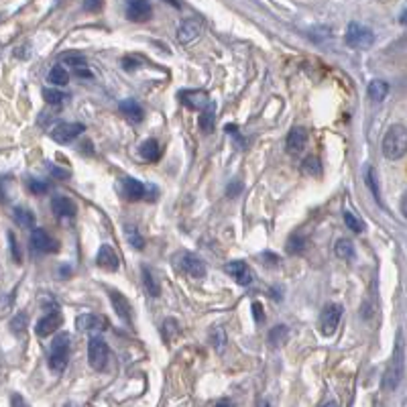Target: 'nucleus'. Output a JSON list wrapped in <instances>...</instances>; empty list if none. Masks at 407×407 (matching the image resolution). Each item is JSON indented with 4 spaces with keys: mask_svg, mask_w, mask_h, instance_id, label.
Masks as SVG:
<instances>
[{
    "mask_svg": "<svg viewBox=\"0 0 407 407\" xmlns=\"http://www.w3.org/2000/svg\"><path fill=\"white\" fill-rule=\"evenodd\" d=\"M202 33V23L197 18H185L178 27V41L181 45H188L195 41Z\"/></svg>",
    "mask_w": 407,
    "mask_h": 407,
    "instance_id": "nucleus-12",
    "label": "nucleus"
},
{
    "mask_svg": "<svg viewBox=\"0 0 407 407\" xmlns=\"http://www.w3.org/2000/svg\"><path fill=\"white\" fill-rule=\"evenodd\" d=\"M214 127H216V106L210 102V104L200 113V129L204 130L206 134H210V132H214Z\"/></svg>",
    "mask_w": 407,
    "mask_h": 407,
    "instance_id": "nucleus-24",
    "label": "nucleus"
},
{
    "mask_svg": "<svg viewBox=\"0 0 407 407\" xmlns=\"http://www.w3.org/2000/svg\"><path fill=\"white\" fill-rule=\"evenodd\" d=\"M344 222H346V227H348V230H352V232H362V228H365V224H362V220H358L357 216L352 214V212H344Z\"/></svg>",
    "mask_w": 407,
    "mask_h": 407,
    "instance_id": "nucleus-37",
    "label": "nucleus"
},
{
    "mask_svg": "<svg viewBox=\"0 0 407 407\" xmlns=\"http://www.w3.org/2000/svg\"><path fill=\"white\" fill-rule=\"evenodd\" d=\"M51 210H53V214H57L59 218H71L76 214V204L65 195H55L51 200Z\"/></svg>",
    "mask_w": 407,
    "mask_h": 407,
    "instance_id": "nucleus-19",
    "label": "nucleus"
},
{
    "mask_svg": "<svg viewBox=\"0 0 407 407\" xmlns=\"http://www.w3.org/2000/svg\"><path fill=\"white\" fill-rule=\"evenodd\" d=\"M8 241H11V251H13V259H15L16 263H21V260H23V255H21V248H18V243L15 241V234H13V232L8 234Z\"/></svg>",
    "mask_w": 407,
    "mask_h": 407,
    "instance_id": "nucleus-41",
    "label": "nucleus"
},
{
    "mask_svg": "<svg viewBox=\"0 0 407 407\" xmlns=\"http://www.w3.org/2000/svg\"><path fill=\"white\" fill-rule=\"evenodd\" d=\"M344 41L348 47L352 49H369L374 43V33L365 25L350 23L346 29V35H344Z\"/></svg>",
    "mask_w": 407,
    "mask_h": 407,
    "instance_id": "nucleus-4",
    "label": "nucleus"
},
{
    "mask_svg": "<svg viewBox=\"0 0 407 407\" xmlns=\"http://www.w3.org/2000/svg\"><path fill=\"white\" fill-rule=\"evenodd\" d=\"M243 192V183H239V181H234V183H230L227 188V194L230 195V197H234V195H239Z\"/></svg>",
    "mask_w": 407,
    "mask_h": 407,
    "instance_id": "nucleus-43",
    "label": "nucleus"
},
{
    "mask_svg": "<svg viewBox=\"0 0 407 407\" xmlns=\"http://www.w3.org/2000/svg\"><path fill=\"white\" fill-rule=\"evenodd\" d=\"M153 16L149 0H129L127 2V18L132 23H145Z\"/></svg>",
    "mask_w": 407,
    "mask_h": 407,
    "instance_id": "nucleus-10",
    "label": "nucleus"
},
{
    "mask_svg": "<svg viewBox=\"0 0 407 407\" xmlns=\"http://www.w3.org/2000/svg\"><path fill=\"white\" fill-rule=\"evenodd\" d=\"M49 171H51L55 178H67V176H69L67 171H62V169H57V167H49Z\"/></svg>",
    "mask_w": 407,
    "mask_h": 407,
    "instance_id": "nucleus-47",
    "label": "nucleus"
},
{
    "mask_svg": "<svg viewBox=\"0 0 407 407\" xmlns=\"http://www.w3.org/2000/svg\"><path fill=\"white\" fill-rule=\"evenodd\" d=\"M110 302H113V308L114 311L118 314V318H120L122 322L130 324V322H132V309H130L129 299L120 292H110Z\"/></svg>",
    "mask_w": 407,
    "mask_h": 407,
    "instance_id": "nucleus-18",
    "label": "nucleus"
},
{
    "mask_svg": "<svg viewBox=\"0 0 407 407\" xmlns=\"http://www.w3.org/2000/svg\"><path fill=\"white\" fill-rule=\"evenodd\" d=\"M139 57H132V55H127L125 59H122V67L127 69V71H132V69H137V65H139Z\"/></svg>",
    "mask_w": 407,
    "mask_h": 407,
    "instance_id": "nucleus-42",
    "label": "nucleus"
},
{
    "mask_svg": "<svg viewBox=\"0 0 407 407\" xmlns=\"http://www.w3.org/2000/svg\"><path fill=\"white\" fill-rule=\"evenodd\" d=\"M118 108H120V113L125 114L129 120H132V122H141V120H143V116H145L143 106H141L137 100H132V98H129V100H122Z\"/></svg>",
    "mask_w": 407,
    "mask_h": 407,
    "instance_id": "nucleus-21",
    "label": "nucleus"
},
{
    "mask_svg": "<svg viewBox=\"0 0 407 407\" xmlns=\"http://www.w3.org/2000/svg\"><path fill=\"white\" fill-rule=\"evenodd\" d=\"M15 220H16V224H21L23 228L35 227V216H33V212H29L27 208H16Z\"/></svg>",
    "mask_w": 407,
    "mask_h": 407,
    "instance_id": "nucleus-34",
    "label": "nucleus"
},
{
    "mask_svg": "<svg viewBox=\"0 0 407 407\" xmlns=\"http://www.w3.org/2000/svg\"><path fill=\"white\" fill-rule=\"evenodd\" d=\"M84 130L86 129H84V125H80V122H62V125H57L55 129L51 130V139H53L55 143L67 145V143H71L74 139H78Z\"/></svg>",
    "mask_w": 407,
    "mask_h": 407,
    "instance_id": "nucleus-8",
    "label": "nucleus"
},
{
    "mask_svg": "<svg viewBox=\"0 0 407 407\" xmlns=\"http://www.w3.org/2000/svg\"><path fill=\"white\" fill-rule=\"evenodd\" d=\"M179 334V324L178 320H173V318H169V320H165L163 322V338L169 342L173 340L176 336Z\"/></svg>",
    "mask_w": 407,
    "mask_h": 407,
    "instance_id": "nucleus-35",
    "label": "nucleus"
},
{
    "mask_svg": "<svg viewBox=\"0 0 407 407\" xmlns=\"http://www.w3.org/2000/svg\"><path fill=\"white\" fill-rule=\"evenodd\" d=\"M67 81H69L67 69L62 67V65H53L51 71H49V84H53V86H65Z\"/></svg>",
    "mask_w": 407,
    "mask_h": 407,
    "instance_id": "nucleus-32",
    "label": "nucleus"
},
{
    "mask_svg": "<svg viewBox=\"0 0 407 407\" xmlns=\"http://www.w3.org/2000/svg\"><path fill=\"white\" fill-rule=\"evenodd\" d=\"M74 71H76L80 78H92V71L88 69V65H80V67H76Z\"/></svg>",
    "mask_w": 407,
    "mask_h": 407,
    "instance_id": "nucleus-45",
    "label": "nucleus"
},
{
    "mask_svg": "<svg viewBox=\"0 0 407 407\" xmlns=\"http://www.w3.org/2000/svg\"><path fill=\"white\" fill-rule=\"evenodd\" d=\"M399 210H401V214H403V218L407 220V192L403 194V197H401V204H399Z\"/></svg>",
    "mask_w": 407,
    "mask_h": 407,
    "instance_id": "nucleus-48",
    "label": "nucleus"
},
{
    "mask_svg": "<svg viewBox=\"0 0 407 407\" xmlns=\"http://www.w3.org/2000/svg\"><path fill=\"white\" fill-rule=\"evenodd\" d=\"M31 246L37 253H55L57 251V243L49 236L43 228H33Z\"/></svg>",
    "mask_w": 407,
    "mask_h": 407,
    "instance_id": "nucleus-14",
    "label": "nucleus"
},
{
    "mask_svg": "<svg viewBox=\"0 0 407 407\" xmlns=\"http://www.w3.org/2000/svg\"><path fill=\"white\" fill-rule=\"evenodd\" d=\"M98 267H102V269H106V271H118V267H120V260L116 257V253H114V248L110 244H102L100 246V251H98V257H96Z\"/></svg>",
    "mask_w": 407,
    "mask_h": 407,
    "instance_id": "nucleus-17",
    "label": "nucleus"
},
{
    "mask_svg": "<svg viewBox=\"0 0 407 407\" xmlns=\"http://www.w3.org/2000/svg\"><path fill=\"white\" fill-rule=\"evenodd\" d=\"M69 334H57L53 338L51 344V355H49V367L55 371V373H62L65 367H67V360H69Z\"/></svg>",
    "mask_w": 407,
    "mask_h": 407,
    "instance_id": "nucleus-3",
    "label": "nucleus"
},
{
    "mask_svg": "<svg viewBox=\"0 0 407 407\" xmlns=\"http://www.w3.org/2000/svg\"><path fill=\"white\" fill-rule=\"evenodd\" d=\"M389 94V84L385 80H373L367 88V96L371 98L373 102H383Z\"/></svg>",
    "mask_w": 407,
    "mask_h": 407,
    "instance_id": "nucleus-23",
    "label": "nucleus"
},
{
    "mask_svg": "<svg viewBox=\"0 0 407 407\" xmlns=\"http://www.w3.org/2000/svg\"><path fill=\"white\" fill-rule=\"evenodd\" d=\"M163 2H167V4H171L173 8H179V6H181V2H179V0H163Z\"/></svg>",
    "mask_w": 407,
    "mask_h": 407,
    "instance_id": "nucleus-50",
    "label": "nucleus"
},
{
    "mask_svg": "<svg viewBox=\"0 0 407 407\" xmlns=\"http://www.w3.org/2000/svg\"><path fill=\"white\" fill-rule=\"evenodd\" d=\"M64 322V318H62V314L59 311H51L47 316H43L39 322H37V328H35V332H37V336H41V338H45L49 334H53L59 326Z\"/></svg>",
    "mask_w": 407,
    "mask_h": 407,
    "instance_id": "nucleus-16",
    "label": "nucleus"
},
{
    "mask_svg": "<svg viewBox=\"0 0 407 407\" xmlns=\"http://www.w3.org/2000/svg\"><path fill=\"white\" fill-rule=\"evenodd\" d=\"M302 169H304V173L309 176V178H318V176L322 173V163H320L318 157L309 155V157H306L304 163H302Z\"/></svg>",
    "mask_w": 407,
    "mask_h": 407,
    "instance_id": "nucleus-31",
    "label": "nucleus"
},
{
    "mask_svg": "<svg viewBox=\"0 0 407 407\" xmlns=\"http://www.w3.org/2000/svg\"><path fill=\"white\" fill-rule=\"evenodd\" d=\"M210 344L214 346L216 352H222V350H224V346H227V332H224L222 326H216L210 332Z\"/></svg>",
    "mask_w": 407,
    "mask_h": 407,
    "instance_id": "nucleus-30",
    "label": "nucleus"
},
{
    "mask_svg": "<svg viewBox=\"0 0 407 407\" xmlns=\"http://www.w3.org/2000/svg\"><path fill=\"white\" fill-rule=\"evenodd\" d=\"M253 316H255V322H257V324L263 322V306H260L259 302L253 304Z\"/></svg>",
    "mask_w": 407,
    "mask_h": 407,
    "instance_id": "nucleus-44",
    "label": "nucleus"
},
{
    "mask_svg": "<svg viewBox=\"0 0 407 407\" xmlns=\"http://www.w3.org/2000/svg\"><path fill=\"white\" fill-rule=\"evenodd\" d=\"M381 149H383V155H385L387 159H391V161L401 159V157L407 153V129L406 127H401V125H393V127L385 132Z\"/></svg>",
    "mask_w": 407,
    "mask_h": 407,
    "instance_id": "nucleus-2",
    "label": "nucleus"
},
{
    "mask_svg": "<svg viewBox=\"0 0 407 407\" xmlns=\"http://www.w3.org/2000/svg\"><path fill=\"white\" fill-rule=\"evenodd\" d=\"M143 285H145L147 293L151 295V297H159L161 295V285H159V281H157V277L153 275V271L149 269V267H143Z\"/></svg>",
    "mask_w": 407,
    "mask_h": 407,
    "instance_id": "nucleus-25",
    "label": "nucleus"
},
{
    "mask_svg": "<svg viewBox=\"0 0 407 407\" xmlns=\"http://www.w3.org/2000/svg\"><path fill=\"white\" fill-rule=\"evenodd\" d=\"M86 11H98L102 6V0H86Z\"/></svg>",
    "mask_w": 407,
    "mask_h": 407,
    "instance_id": "nucleus-46",
    "label": "nucleus"
},
{
    "mask_svg": "<svg viewBox=\"0 0 407 407\" xmlns=\"http://www.w3.org/2000/svg\"><path fill=\"white\" fill-rule=\"evenodd\" d=\"M179 100L190 110H200V113L210 104V98L202 90H183V92H179Z\"/></svg>",
    "mask_w": 407,
    "mask_h": 407,
    "instance_id": "nucleus-11",
    "label": "nucleus"
},
{
    "mask_svg": "<svg viewBox=\"0 0 407 407\" xmlns=\"http://www.w3.org/2000/svg\"><path fill=\"white\" fill-rule=\"evenodd\" d=\"M290 338V330H287V326L279 324L275 328H271L269 330V342L273 344V346H281V344H285Z\"/></svg>",
    "mask_w": 407,
    "mask_h": 407,
    "instance_id": "nucleus-28",
    "label": "nucleus"
},
{
    "mask_svg": "<svg viewBox=\"0 0 407 407\" xmlns=\"http://www.w3.org/2000/svg\"><path fill=\"white\" fill-rule=\"evenodd\" d=\"M125 234H127V241L132 248L137 251H143L145 248V239L141 236V232L134 227H125Z\"/></svg>",
    "mask_w": 407,
    "mask_h": 407,
    "instance_id": "nucleus-33",
    "label": "nucleus"
},
{
    "mask_svg": "<svg viewBox=\"0 0 407 407\" xmlns=\"http://www.w3.org/2000/svg\"><path fill=\"white\" fill-rule=\"evenodd\" d=\"M306 246H308V241L304 234H292L285 243V251H287V255L295 257V255H302L306 251Z\"/></svg>",
    "mask_w": 407,
    "mask_h": 407,
    "instance_id": "nucleus-26",
    "label": "nucleus"
},
{
    "mask_svg": "<svg viewBox=\"0 0 407 407\" xmlns=\"http://www.w3.org/2000/svg\"><path fill=\"white\" fill-rule=\"evenodd\" d=\"M62 59H64V64H67L69 67H74V69L80 67V65H88L86 57H84L81 53H76V51H74V53H65Z\"/></svg>",
    "mask_w": 407,
    "mask_h": 407,
    "instance_id": "nucleus-38",
    "label": "nucleus"
},
{
    "mask_svg": "<svg viewBox=\"0 0 407 407\" xmlns=\"http://www.w3.org/2000/svg\"><path fill=\"white\" fill-rule=\"evenodd\" d=\"M25 326H27V316H25V314H18L15 320L11 322V328H13L15 332H23Z\"/></svg>",
    "mask_w": 407,
    "mask_h": 407,
    "instance_id": "nucleus-40",
    "label": "nucleus"
},
{
    "mask_svg": "<svg viewBox=\"0 0 407 407\" xmlns=\"http://www.w3.org/2000/svg\"><path fill=\"white\" fill-rule=\"evenodd\" d=\"M334 255H336L338 259L350 260L352 257H355V246H352V243H350L348 239H340V241H336V246H334Z\"/></svg>",
    "mask_w": 407,
    "mask_h": 407,
    "instance_id": "nucleus-27",
    "label": "nucleus"
},
{
    "mask_svg": "<svg viewBox=\"0 0 407 407\" xmlns=\"http://www.w3.org/2000/svg\"><path fill=\"white\" fill-rule=\"evenodd\" d=\"M308 145V130L302 129V127H295L290 130L287 139H285V149L290 155H299Z\"/></svg>",
    "mask_w": 407,
    "mask_h": 407,
    "instance_id": "nucleus-13",
    "label": "nucleus"
},
{
    "mask_svg": "<svg viewBox=\"0 0 407 407\" xmlns=\"http://www.w3.org/2000/svg\"><path fill=\"white\" fill-rule=\"evenodd\" d=\"M403 369H406V346H403V336L399 334L397 342H395V348H393V357L385 369V374H383V383H381L383 391L393 393L399 387V383L403 379Z\"/></svg>",
    "mask_w": 407,
    "mask_h": 407,
    "instance_id": "nucleus-1",
    "label": "nucleus"
},
{
    "mask_svg": "<svg viewBox=\"0 0 407 407\" xmlns=\"http://www.w3.org/2000/svg\"><path fill=\"white\" fill-rule=\"evenodd\" d=\"M224 269H227L228 275L232 277L239 285H251V283H253V279H255L253 271H251V267H248V265L241 259L228 260Z\"/></svg>",
    "mask_w": 407,
    "mask_h": 407,
    "instance_id": "nucleus-9",
    "label": "nucleus"
},
{
    "mask_svg": "<svg viewBox=\"0 0 407 407\" xmlns=\"http://www.w3.org/2000/svg\"><path fill=\"white\" fill-rule=\"evenodd\" d=\"M365 179H367V185H369V190H371V194L377 202H381V190H379V178H377V171H374L373 165H369L367 167V171H365Z\"/></svg>",
    "mask_w": 407,
    "mask_h": 407,
    "instance_id": "nucleus-29",
    "label": "nucleus"
},
{
    "mask_svg": "<svg viewBox=\"0 0 407 407\" xmlns=\"http://www.w3.org/2000/svg\"><path fill=\"white\" fill-rule=\"evenodd\" d=\"M76 326H78V330H81V332L106 330V328H104V326H106V320L100 318V316H96V314H81V316H78V320H76Z\"/></svg>",
    "mask_w": 407,
    "mask_h": 407,
    "instance_id": "nucleus-20",
    "label": "nucleus"
},
{
    "mask_svg": "<svg viewBox=\"0 0 407 407\" xmlns=\"http://www.w3.org/2000/svg\"><path fill=\"white\" fill-rule=\"evenodd\" d=\"M179 269L188 277H192V279H204L206 273H208L206 271V263L200 257L192 255V253H181L179 255Z\"/></svg>",
    "mask_w": 407,
    "mask_h": 407,
    "instance_id": "nucleus-6",
    "label": "nucleus"
},
{
    "mask_svg": "<svg viewBox=\"0 0 407 407\" xmlns=\"http://www.w3.org/2000/svg\"><path fill=\"white\" fill-rule=\"evenodd\" d=\"M43 98L47 100V104H53V106H59L67 100V96L59 90H43Z\"/></svg>",
    "mask_w": 407,
    "mask_h": 407,
    "instance_id": "nucleus-36",
    "label": "nucleus"
},
{
    "mask_svg": "<svg viewBox=\"0 0 407 407\" xmlns=\"http://www.w3.org/2000/svg\"><path fill=\"white\" fill-rule=\"evenodd\" d=\"M342 318V306L340 304H330L326 306L322 316H320V330L324 336H332L336 332V328L340 324Z\"/></svg>",
    "mask_w": 407,
    "mask_h": 407,
    "instance_id": "nucleus-7",
    "label": "nucleus"
},
{
    "mask_svg": "<svg viewBox=\"0 0 407 407\" xmlns=\"http://www.w3.org/2000/svg\"><path fill=\"white\" fill-rule=\"evenodd\" d=\"M120 192H122V195H125L129 202H137V200L145 197L147 188H145V183H143V181H139V179L125 178L122 181H120Z\"/></svg>",
    "mask_w": 407,
    "mask_h": 407,
    "instance_id": "nucleus-15",
    "label": "nucleus"
},
{
    "mask_svg": "<svg viewBox=\"0 0 407 407\" xmlns=\"http://www.w3.org/2000/svg\"><path fill=\"white\" fill-rule=\"evenodd\" d=\"M139 153L147 161H159L161 159V145L155 139H147L145 143L139 147Z\"/></svg>",
    "mask_w": 407,
    "mask_h": 407,
    "instance_id": "nucleus-22",
    "label": "nucleus"
},
{
    "mask_svg": "<svg viewBox=\"0 0 407 407\" xmlns=\"http://www.w3.org/2000/svg\"><path fill=\"white\" fill-rule=\"evenodd\" d=\"M108 357H110V348H108V344L102 340V338H98V336L90 338V342H88V360H90V367L96 369V371L106 369Z\"/></svg>",
    "mask_w": 407,
    "mask_h": 407,
    "instance_id": "nucleus-5",
    "label": "nucleus"
},
{
    "mask_svg": "<svg viewBox=\"0 0 407 407\" xmlns=\"http://www.w3.org/2000/svg\"><path fill=\"white\" fill-rule=\"evenodd\" d=\"M399 23H401V25H406V27H407V4H406V8L401 11V15H399Z\"/></svg>",
    "mask_w": 407,
    "mask_h": 407,
    "instance_id": "nucleus-49",
    "label": "nucleus"
},
{
    "mask_svg": "<svg viewBox=\"0 0 407 407\" xmlns=\"http://www.w3.org/2000/svg\"><path fill=\"white\" fill-rule=\"evenodd\" d=\"M29 190L33 194H47L49 192V183L47 181H41V179H33L29 183Z\"/></svg>",
    "mask_w": 407,
    "mask_h": 407,
    "instance_id": "nucleus-39",
    "label": "nucleus"
}]
</instances>
